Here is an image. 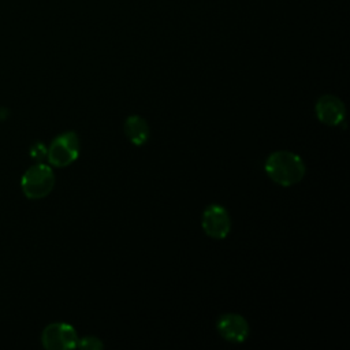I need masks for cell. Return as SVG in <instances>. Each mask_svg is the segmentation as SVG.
Listing matches in <instances>:
<instances>
[{"instance_id": "cell-1", "label": "cell", "mask_w": 350, "mask_h": 350, "mask_svg": "<svg viewBox=\"0 0 350 350\" xmlns=\"http://www.w3.org/2000/svg\"><path fill=\"white\" fill-rule=\"evenodd\" d=\"M264 170L271 180L283 187L299 183L306 172L304 160L290 150L272 152L265 160Z\"/></svg>"}, {"instance_id": "cell-2", "label": "cell", "mask_w": 350, "mask_h": 350, "mask_svg": "<svg viewBox=\"0 0 350 350\" xmlns=\"http://www.w3.org/2000/svg\"><path fill=\"white\" fill-rule=\"evenodd\" d=\"M53 186V170L44 163H38L27 168L21 179L22 191L30 200H40L46 197L52 191Z\"/></svg>"}, {"instance_id": "cell-3", "label": "cell", "mask_w": 350, "mask_h": 350, "mask_svg": "<svg viewBox=\"0 0 350 350\" xmlns=\"http://www.w3.org/2000/svg\"><path fill=\"white\" fill-rule=\"evenodd\" d=\"M79 137L74 131L59 134L49 145L46 157L53 167H67L74 163L79 156Z\"/></svg>"}, {"instance_id": "cell-4", "label": "cell", "mask_w": 350, "mask_h": 350, "mask_svg": "<svg viewBox=\"0 0 350 350\" xmlns=\"http://www.w3.org/2000/svg\"><path fill=\"white\" fill-rule=\"evenodd\" d=\"M204 232L213 239H224L231 231V217L227 209L219 204H211L201 216Z\"/></svg>"}, {"instance_id": "cell-5", "label": "cell", "mask_w": 350, "mask_h": 350, "mask_svg": "<svg viewBox=\"0 0 350 350\" xmlns=\"http://www.w3.org/2000/svg\"><path fill=\"white\" fill-rule=\"evenodd\" d=\"M78 339L75 328L67 323H52L41 334L42 346L49 350L74 349L77 347Z\"/></svg>"}, {"instance_id": "cell-6", "label": "cell", "mask_w": 350, "mask_h": 350, "mask_svg": "<svg viewBox=\"0 0 350 350\" xmlns=\"http://www.w3.org/2000/svg\"><path fill=\"white\" fill-rule=\"evenodd\" d=\"M220 336L231 343H242L249 336V323L238 313H224L216 323Z\"/></svg>"}, {"instance_id": "cell-7", "label": "cell", "mask_w": 350, "mask_h": 350, "mask_svg": "<svg viewBox=\"0 0 350 350\" xmlns=\"http://www.w3.org/2000/svg\"><path fill=\"white\" fill-rule=\"evenodd\" d=\"M317 119L327 126H339L346 116L343 101L334 94L321 96L314 105Z\"/></svg>"}, {"instance_id": "cell-8", "label": "cell", "mask_w": 350, "mask_h": 350, "mask_svg": "<svg viewBox=\"0 0 350 350\" xmlns=\"http://www.w3.org/2000/svg\"><path fill=\"white\" fill-rule=\"evenodd\" d=\"M123 130H124V134H126L127 139L135 146L145 145L149 139V135H150L148 122L139 115L129 116L124 120Z\"/></svg>"}, {"instance_id": "cell-9", "label": "cell", "mask_w": 350, "mask_h": 350, "mask_svg": "<svg viewBox=\"0 0 350 350\" xmlns=\"http://www.w3.org/2000/svg\"><path fill=\"white\" fill-rule=\"evenodd\" d=\"M103 346H104L103 342L96 336H85L78 339L77 342V347L88 349V350H101Z\"/></svg>"}]
</instances>
